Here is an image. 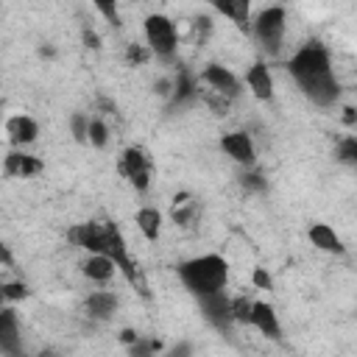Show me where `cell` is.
I'll use <instances>...</instances> for the list:
<instances>
[{"label":"cell","instance_id":"6da1fadb","mask_svg":"<svg viewBox=\"0 0 357 357\" xmlns=\"http://www.w3.org/2000/svg\"><path fill=\"white\" fill-rule=\"evenodd\" d=\"M287 73L315 106H332L340 98V84L332 67V56L321 42L301 45L287 59Z\"/></svg>","mask_w":357,"mask_h":357},{"label":"cell","instance_id":"7a4b0ae2","mask_svg":"<svg viewBox=\"0 0 357 357\" xmlns=\"http://www.w3.org/2000/svg\"><path fill=\"white\" fill-rule=\"evenodd\" d=\"M70 240L78 248L89 251V254H103V257L114 259V265L126 276V282L145 296V279H142L137 262L131 259L128 245H126V237L117 229V223H112V220H86V223H78V226L70 229Z\"/></svg>","mask_w":357,"mask_h":357},{"label":"cell","instance_id":"3957f363","mask_svg":"<svg viewBox=\"0 0 357 357\" xmlns=\"http://www.w3.org/2000/svg\"><path fill=\"white\" fill-rule=\"evenodd\" d=\"M178 279L181 284L195 296V298H206L215 293L226 290L229 282V262L220 254H198L190 257L184 262H178Z\"/></svg>","mask_w":357,"mask_h":357},{"label":"cell","instance_id":"277c9868","mask_svg":"<svg viewBox=\"0 0 357 357\" xmlns=\"http://www.w3.org/2000/svg\"><path fill=\"white\" fill-rule=\"evenodd\" d=\"M251 33L259 45L262 53L276 56L284 45V33H287V11L282 6H268L262 8L254 20H251Z\"/></svg>","mask_w":357,"mask_h":357},{"label":"cell","instance_id":"5b68a950","mask_svg":"<svg viewBox=\"0 0 357 357\" xmlns=\"http://www.w3.org/2000/svg\"><path fill=\"white\" fill-rule=\"evenodd\" d=\"M142 33H145V45L148 53H153L156 59H173L178 50V31L176 22L167 14H148L142 22Z\"/></svg>","mask_w":357,"mask_h":357},{"label":"cell","instance_id":"8992f818","mask_svg":"<svg viewBox=\"0 0 357 357\" xmlns=\"http://www.w3.org/2000/svg\"><path fill=\"white\" fill-rule=\"evenodd\" d=\"M120 173L134 184V190L145 192L151 187V156L137 145L126 148L120 153Z\"/></svg>","mask_w":357,"mask_h":357},{"label":"cell","instance_id":"52a82bcc","mask_svg":"<svg viewBox=\"0 0 357 357\" xmlns=\"http://www.w3.org/2000/svg\"><path fill=\"white\" fill-rule=\"evenodd\" d=\"M220 148H223V153H226L231 162H237V165H243V167H254V162H257L254 139H251L245 131H226V134L220 137Z\"/></svg>","mask_w":357,"mask_h":357},{"label":"cell","instance_id":"ba28073f","mask_svg":"<svg viewBox=\"0 0 357 357\" xmlns=\"http://www.w3.org/2000/svg\"><path fill=\"white\" fill-rule=\"evenodd\" d=\"M201 78L206 81V86H209L215 95H220V98H226V100H231V98L240 95V81H237V75H234L229 67H223V64H206L204 73H201Z\"/></svg>","mask_w":357,"mask_h":357},{"label":"cell","instance_id":"9c48e42d","mask_svg":"<svg viewBox=\"0 0 357 357\" xmlns=\"http://www.w3.org/2000/svg\"><path fill=\"white\" fill-rule=\"evenodd\" d=\"M201 304V312L204 318L215 326V329H229L234 324V315H231V298L226 293H215V296H206V298H198Z\"/></svg>","mask_w":357,"mask_h":357},{"label":"cell","instance_id":"30bf717a","mask_svg":"<svg viewBox=\"0 0 357 357\" xmlns=\"http://www.w3.org/2000/svg\"><path fill=\"white\" fill-rule=\"evenodd\" d=\"M0 349L6 357H25L22 354V335L17 324V312L11 307H3L0 312Z\"/></svg>","mask_w":357,"mask_h":357},{"label":"cell","instance_id":"8fae6325","mask_svg":"<svg viewBox=\"0 0 357 357\" xmlns=\"http://www.w3.org/2000/svg\"><path fill=\"white\" fill-rule=\"evenodd\" d=\"M245 84H248V89L257 100H271L273 98V75H271V67L262 59L254 61L245 70Z\"/></svg>","mask_w":357,"mask_h":357},{"label":"cell","instance_id":"7c38bea8","mask_svg":"<svg viewBox=\"0 0 357 357\" xmlns=\"http://www.w3.org/2000/svg\"><path fill=\"white\" fill-rule=\"evenodd\" d=\"M3 170H6V176L28 178V176L42 173V170H45V162H42L39 156H31V153H22V151H11V153H6Z\"/></svg>","mask_w":357,"mask_h":357},{"label":"cell","instance_id":"4fadbf2b","mask_svg":"<svg viewBox=\"0 0 357 357\" xmlns=\"http://www.w3.org/2000/svg\"><path fill=\"white\" fill-rule=\"evenodd\" d=\"M248 326H254L257 332H262V335L271 337V340L282 337L279 315H276V310H273L268 301H254V312H251V324H248Z\"/></svg>","mask_w":357,"mask_h":357},{"label":"cell","instance_id":"5bb4252c","mask_svg":"<svg viewBox=\"0 0 357 357\" xmlns=\"http://www.w3.org/2000/svg\"><path fill=\"white\" fill-rule=\"evenodd\" d=\"M6 134H8V142H11V145L22 148V145H31V142L36 139L39 126H36V120L28 117V114H14V117L6 120Z\"/></svg>","mask_w":357,"mask_h":357},{"label":"cell","instance_id":"9a60e30c","mask_svg":"<svg viewBox=\"0 0 357 357\" xmlns=\"http://www.w3.org/2000/svg\"><path fill=\"white\" fill-rule=\"evenodd\" d=\"M84 312L95 321H109L117 312V296L112 290H95L84 301Z\"/></svg>","mask_w":357,"mask_h":357},{"label":"cell","instance_id":"2e32d148","mask_svg":"<svg viewBox=\"0 0 357 357\" xmlns=\"http://www.w3.org/2000/svg\"><path fill=\"white\" fill-rule=\"evenodd\" d=\"M307 234H310V243H312L318 251H326V254H343V251H346L343 240L337 237V231H335L329 223H312Z\"/></svg>","mask_w":357,"mask_h":357},{"label":"cell","instance_id":"e0dca14e","mask_svg":"<svg viewBox=\"0 0 357 357\" xmlns=\"http://www.w3.org/2000/svg\"><path fill=\"white\" fill-rule=\"evenodd\" d=\"M81 273H84L89 282L106 284V282L117 273V265H114V259H109V257H103V254H89V257L81 262Z\"/></svg>","mask_w":357,"mask_h":357},{"label":"cell","instance_id":"ac0fdd59","mask_svg":"<svg viewBox=\"0 0 357 357\" xmlns=\"http://www.w3.org/2000/svg\"><path fill=\"white\" fill-rule=\"evenodd\" d=\"M134 223H137V229L142 231V237L148 243L159 240V234H162V212L156 206H139L137 215H134Z\"/></svg>","mask_w":357,"mask_h":357},{"label":"cell","instance_id":"d6986e66","mask_svg":"<svg viewBox=\"0 0 357 357\" xmlns=\"http://www.w3.org/2000/svg\"><path fill=\"white\" fill-rule=\"evenodd\" d=\"M215 11L223 14L226 20H231L237 28H248L251 25V6H248V0H223V3H215Z\"/></svg>","mask_w":357,"mask_h":357},{"label":"cell","instance_id":"ffe728a7","mask_svg":"<svg viewBox=\"0 0 357 357\" xmlns=\"http://www.w3.org/2000/svg\"><path fill=\"white\" fill-rule=\"evenodd\" d=\"M251 312H254V298H245V296L231 298V315H234V324H251Z\"/></svg>","mask_w":357,"mask_h":357},{"label":"cell","instance_id":"44dd1931","mask_svg":"<svg viewBox=\"0 0 357 357\" xmlns=\"http://www.w3.org/2000/svg\"><path fill=\"white\" fill-rule=\"evenodd\" d=\"M106 139H109L106 123H103V120H98V117H92V126H89V142H92V145H98V148H103V145H106Z\"/></svg>","mask_w":357,"mask_h":357},{"label":"cell","instance_id":"7402d4cb","mask_svg":"<svg viewBox=\"0 0 357 357\" xmlns=\"http://www.w3.org/2000/svg\"><path fill=\"white\" fill-rule=\"evenodd\" d=\"M25 296H28V287L22 282H6L3 284V298L17 301V298H25Z\"/></svg>","mask_w":357,"mask_h":357},{"label":"cell","instance_id":"603a6c76","mask_svg":"<svg viewBox=\"0 0 357 357\" xmlns=\"http://www.w3.org/2000/svg\"><path fill=\"white\" fill-rule=\"evenodd\" d=\"M153 349H156V343L153 340H137L134 346H131V357H153Z\"/></svg>","mask_w":357,"mask_h":357},{"label":"cell","instance_id":"cb8c5ba5","mask_svg":"<svg viewBox=\"0 0 357 357\" xmlns=\"http://www.w3.org/2000/svg\"><path fill=\"white\" fill-rule=\"evenodd\" d=\"M340 159H346V162H351V165L357 167V139H354V137L340 145Z\"/></svg>","mask_w":357,"mask_h":357},{"label":"cell","instance_id":"d4e9b609","mask_svg":"<svg viewBox=\"0 0 357 357\" xmlns=\"http://www.w3.org/2000/svg\"><path fill=\"white\" fill-rule=\"evenodd\" d=\"M254 284H257V287H268V284H271V276H268L262 268H257V271H254Z\"/></svg>","mask_w":357,"mask_h":357},{"label":"cell","instance_id":"484cf974","mask_svg":"<svg viewBox=\"0 0 357 357\" xmlns=\"http://www.w3.org/2000/svg\"><path fill=\"white\" fill-rule=\"evenodd\" d=\"M148 53H142L139 47H128V61H142Z\"/></svg>","mask_w":357,"mask_h":357},{"label":"cell","instance_id":"4316f807","mask_svg":"<svg viewBox=\"0 0 357 357\" xmlns=\"http://www.w3.org/2000/svg\"><path fill=\"white\" fill-rule=\"evenodd\" d=\"M190 354V346L187 343H181V346H176L173 351H170V357H187Z\"/></svg>","mask_w":357,"mask_h":357}]
</instances>
